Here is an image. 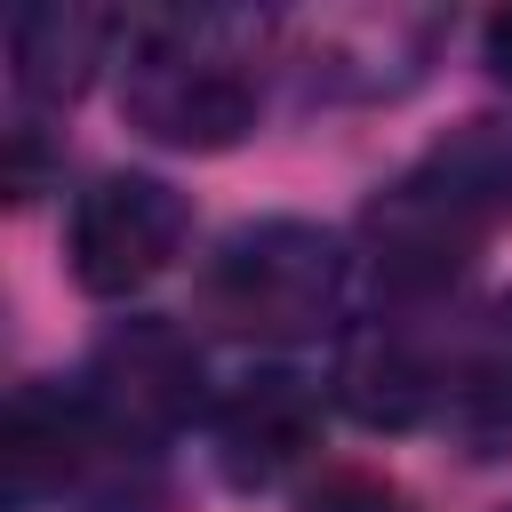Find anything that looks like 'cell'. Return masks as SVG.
Listing matches in <instances>:
<instances>
[{"instance_id":"1","label":"cell","mask_w":512,"mask_h":512,"mask_svg":"<svg viewBox=\"0 0 512 512\" xmlns=\"http://www.w3.org/2000/svg\"><path fill=\"white\" fill-rule=\"evenodd\" d=\"M504 216H512V120H464L400 184L368 200L360 240L392 296H432L480 256V240Z\"/></svg>"},{"instance_id":"2","label":"cell","mask_w":512,"mask_h":512,"mask_svg":"<svg viewBox=\"0 0 512 512\" xmlns=\"http://www.w3.org/2000/svg\"><path fill=\"white\" fill-rule=\"evenodd\" d=\"M128 120L168 144V152H224L256 128V56H248V16H144L128 32V80H120Z\"/></svg>"},{"instance_id":"6","label":"cell","mask_w":512,"mask_h":512,"mask_svg":"<svg viewBox=\"0 0 512 512\" xmlns=\"http://www.w3.org/2000/svg\"><path fill=\"white\" fill-rule=\"evenodd\" d=\"M208 440H216V472L232 488H272L280 472H296L320 440V392L296 368H248L216 392L208 408Z\"/></svg>"},{"instance_id":"11","label":"cell","mask_w":512,"mask_h":512,"mask_svg":"<svg viewBox=\"0 0 512 512\" xmlns=\"http://www.w3.org/2000/svg\"><path fill=\"white\" fill-rule=\"evenodd\" d=\"M8 192H16V200H32V192H40V136H32V128H16V136H8Z\"/></svg>"},{"instance_id":"9","label":"cell","mask_w":512,"mask_h":512,"mask_svg":"<svg viewBox=\"0 0 512 512\" xmlns=\"http://www.w3.org/2000/svg\"><path fill=\"white\" fill-rule=\"evenodd\" d=\"M104 40H112V16L72 8V0H40L8 24V72L32 104H72L88 88V72L104 64Z\"/></svg>"},{"instance_id":"7","label":"cell","mask_w":512,"mask_h":512,"mask_svg":"<svg viewBox=\"0 0 512 512\" xmlns=\"http://www.w3.org/2000/svg\"><path fill=\"white\" fill-rule=\"evenodd\" d=\"M448 376H456V368H440V360L424 352V336H408V328H392V320L352 328L344 352H336V400H344L368 432H408V424L440 416V408H448Z\"/></svg>"},{"instance_id":"4","label":"cell","mask_w":512,"mask_h":512,"mask_svg":"<svg viewBox=\"0 0 512 512\" xmlns=\"http://www.w3.org/2000/svg\"><path fill=\"white\" fill-rule=\"evenodd\" d=\"M184 192L136 168L96 176L72 200V280L88 296H136L144 280H160L184 248Z\"/></svg>"},{"instance_id":"8","label":"cell","mask_w":512,"mask_h":512,"mask_svg":"<svg viewBox=\"0 0 512 512\" xmlns=\"http://www.w3.org/2000/svg\"><path fill=\"white\" fill-rule=\"evenodd\" d=\"M96 440H112V432L96 424L80 384L72 392L64 384H16V400H8V480H16V496H48V488L80 480Z\"/></svg>"},{"instance_id":"10","label":"cell","mask_w":512,"mask_h":512,"mask_svg":"<svg viewBox=\"0 0 512 512\" xmlns=\"http://www.w3.org/2000/svg\"><path fill=\"white\" fill-rule=\"evenodd\" d=\"M304 512H416L400 488H384V480H368V472H336V480H320L312 496H304Z\"/></svg>"},{"instance_id":"12","label":"cell","mask_w":512,"mask_h":512,"mask_svg":"<svg viewBox=\"0 0 512 512\" xmlns=\"http://www.w3.org/2000/svg\"><path fill=\"white\" fill-rule=\"evenodd\" d=\"M480 56H488V72H496V80H504V88H512V8H504V16H488V24H480Z\"/></svg>"},{"instance_id":"5","label":"cell","mask_w":512,"mask_h":512,"mask_svg":"<svg viewBox=\"0 0 512 512\" xmlns=\"http://www.w3.org/2000/svg\"><path fill=\"white\" fill-rule=\"evenodd\" d=\"M96 424L128 448L144 440H168L192 408H200V344L176 328V320H120L96 352H88V376H80Z\"/></svg>"},{"instance_id":"3","label":"cell","mask_w":512,"mask_h":512,"mask_svg":"<svg viewBox=\"0 0 512 512\" xmlns=\"http://www.w3.org/2000/svg\"><path fill=\"white\" fill-rule=\"evenodd\" d=\"M200 304L232 336H264V344L320 336L336 320V304H344V240L320 232V224H304V216L240 224L208 256Z\"/></svg>"}]
</instances>
